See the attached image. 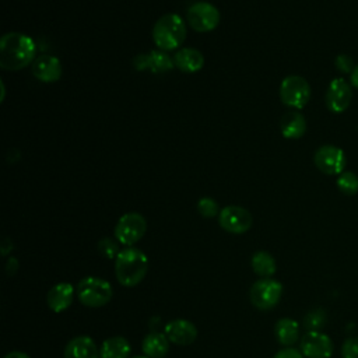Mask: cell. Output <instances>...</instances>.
Returning <instances> with one entry per match:
<instances>
[{"label":"cell","mask_w":358,"mask_h":358,"mask_svg":"<svg viewBox=\"0 0 358 358\" xmlns=\"http://www.w3.org/2000/svg\"><path fill=\"white\" fill-rule=\"evenodd\" d=\"M34 39L21 32H8L0 41V67L17 71L27 67L35 56Z\"/></svg>","instance_id":"6da1fadb"},{"label":"cell","mask_w":358,"mask_h":358,"mask_svg":"<svg viewBox=\"0 0 358 358\" xmlns=\"http://www.w3.org/2000/svg\"><path fill=\"white\" fill-rule=\"evenodd\" d=\"M148 270L147 255L133 246L119 252L115 259V274L124 287H134L143 281Z\"/></svg>","instance_id":"7a4b0ae2"},{"label":"cell","mask_w":358,"mask_h":358,"mask_svg":"<svg viewBox=\"0 0 358 358\" xmlns=\"http://www.w3.org/2000/svg\"><path fill=\"white\" fill-rule=\"evenodd\" d=\"M186 34V22L175 13L162 15L152 28L154 43L161 50L178 49L185 42Z\"/></svg>","instance_id":"3957f363"},{"label":"cell","mask_w":358,"mask_h":358,"mask_svg":"<svg viewBox=\"0 0 358 358\" xmlns=\"http://www.w3.org/2000/svg\"><path fill=\"white\" fill-rule=\"evenodd\" d=\"M78 301L90 308H101L106 305L113 295L112 285L99 277H84L76 287Z\"/></svg>","instance_id":"277c9868"},{"label":"cell","mask_w":358,"mask_h":358,"mask_svg":"<svg viewBox=\"0 0 358 358\" xmlns=\"http://www.w3.org/2000/svg\"><path fill=\"white\" fill-rule=\"evenodd\" d=\"M281 102L294 109H302L310 99V85L301 76H287L280 84Z\"/></svg>","instance_id":"5b68a950"},{"label":"cell","mask_w":358,"mask_h":358,"mask_svg":"<svg viewBox=\"0 0 358 358\" xmlns=\"http://www.w3.org/2000/svg\"><path fill=\"white\" fill-rule=\"evenodd\" d=\"M147 231V221L140 213H126L123 214L115 225V238L119 243L124 246H131L137 243Z\"/></svg>","instance_id":"8992f818"},{"label":"cell","mask_w":358,"mask_h":358,"mask_svg":"<svg viewBox=\"0 0 358 358\" xmlns=\"http://www.w3.org/2000/svg\"><path fill=\"white\" fill-rule=\"evenodd\" d=\"M282 295V285L274 278L257 280L249 291L250 302L255 308L260 310H268L274 308Z\"/></svg>","instance_id":"52a82bcc"},{"label":"cell","mask_w":358,"mask_h":358,"mask_svg":"<svg viewBox=\"0 0 358 358\" xmlns=\"http://www.w3.org/2000/svg\"><path fill=\"white\" fill-rule=\"evenodd\" d=\"M218 8L207 1H197L186 13L187 24L197 32H210L220 24Z\"/></svg>","instance_id":"ba28073f"},{"label":"cell","mask_w":358,"mask_h":358,"mask_svg":"<svg viewBox=\"0 0 358 358\" xmlns=\"http://www.w3.org/2000/svg\"><path fill=\"white\" fill-rule=\"evenodd\" d=\"M313 162L324 175H340L345 169L347 157L340 147L324 144L315 151Z\"/></svg>","instance_id":"9c48e42d"},{"label":"cell","mask_w":358,"mask_h":358,"mask_svg":"<svg viewBox=\"0 0 358 358\" xmlns=\"http://www.w3.org/2000/svg\"><path fill=\"white\" fill-rule=\"evenodd\" d=\"M253 222L252 214L241 206H227L218 214L220 227L229 234H245Z\"/></svg>","instance_id":"30bf717a"},{"label":"cell","mask_w":358,"mask_h":358,"mask_svg":"<svg viewBox=\"0 0 358 358\" xmlns=\"http://www.w3.org/2000/svg\"><path fill=\"white\" fill-rule=\"evenodd\" d=\"M299 348L305 358H330L334 350L331 338L320 330L306 331L301 338Z\"/></svg>","instance_id":"8fae6325"},{"label":"cell","mask_w":358,"mask_h":358,"mask_svg":"<svg viewBox=\"0 0 358 358\" xmlns=\"http://www.w3.org/2000/svg\"><path fill=\"white\" fill-rule=\"evenodd\" d=\"M352 101V88L344 78H333L327 87L324 102L329 110L333 113H341L348 109Z\"/></svg>","instance_id":"7c38bea8"},{"label":"cell","mask_w":358,"mask_h":358,"mask_svg":"<svg viewBox=\"0 0 358 358\" xmlns=\"http://www.w3.org/2000/svg\"><path fill=\"white\" fill-rule=\"evenodd\" d=\"M137 70L148 69L154 74H162L171 71L175 67L173 57H171L165 50H151L150 53L137 55L133 60Z\"/></svg>","instance_id":"4fadbf2b"},{"label":"cell","mask_w":358,"mask_h":358,"mask_svg":"<svg viewBox=\"0 0 358 358\" xmlns=\"http://www.w3.org/2000/svg\"><path fill=\"white\" fill-rule=\"evenodd\" d=\"M164 333L171 343L178 345H189L197 338L196 326L186 319H175L168 322Z\"/></svg>","instance_id":"5bb4252c"},{"label":"cell","mask_w":358,"mask_h":358,"mask_svg":"<svg viewBox=\"0 0 358 358\" xmlns=\"http://www.w3.org/2000/svg\"><path fill=\"white\" fill-rule=\"evenodd\" d=\"M62 63L56 56L42 55L34 60L32 74L42 83H55L62 77Z\"/></svg>","instance_id":"9a60e30c"},{"label":"cell","mask_w":358,"mask_h":358,"mask_svg":"<svg viewBox=\"0 0 358 358\" xmlns=\"http://www.w3.org/2000/svg\"><path fill=\"white\" fill-rule=\"evenodd\" d=\"M74 294H76V289L71 284L57 282L48 291V295H46L48 306L56 313L63 312L71 305L74 299Z\"/></svg>","instance_id":"2e32d148"},{"label":"cell","mask_w":358,"mask_h":358,"mask_svg":"<svg viewBox=\"0 0 358 358\" xmlns=\"http://www.w3.org/2000/svg\"><path fill=\"white\" fill-rule=\"evenodd\" d=\"M64 358H101V354L91 337L77 336L66 344Z\"/></svg>","instance_id":"e0dca14e"},{"label":"cell","mask_w":358,"mask_h":358,"mask_svg":"<svg viewBox=\"0 0 358 358\" xmlns=\"http://www.w3.org/2000/svg\"><path fill=\"white\" fill-rule=\"evenodd\" d=\"M173 63L183 73H196L204 66V56L194 48H183L175 53Z\"/></svg>","instance_id":"ac0fdd59"},{"label":"cell","mask_w":358,"mask_h":358,"mask_svg":"<svg viewBox=\"0 0 358 358\" xmlns=\"http://www.w3.org/2000/svg\"><path fill=\"white\" fill-rule=\"evenodd\" d=\"M280 130L285 138H301L306 133V120L303 115L296 110L287 112L280 120Z\"/></svg>","instance_id":"d6986e66"},{"label":"cell","mask_w":358,"mask_h":358,"mask_svg":"<svg viewBox=\"0 0 358 358\" xmlns=\"http://www.w3.org/2000/svg\"><path fill=\"white\" fill-rule=\"evenodd\" d=\"M141 350L148 358H164L169 350V340L165 333L152 331L144 337Z\"/></svg>","instance_id":"ffe728a7"},{"label":"cell","mask_w":358,"mask_h":358,"mask_svg":"<svg viewBox=\"0 0 358 358\" xmlns=\"http://www.w3.org/2000/svg\"><path fill=\"white\" fill-rule=\"evenodd\" d=\"M274 336L281 345L291 347L299 338V324L291 317H282L274 326Z\"/></svg>","instance_id":"44dd1931"},{"label":"cell","mask_w":358,"mask_h":358,"mask_svg":"<svg viewBox=\"0 0 358 358\" xmlns=\"http://www.w3.org/2000/svg\"><path fill=\"white\" fill-rule=\"evenodd\" d=\"M131 347L129 341L122 336H113L103 340L99 354L101 358H129Z\"/></svg>","instance_id":"7402d4cb"},{"label":"cell","mask_w":358,"mask_h":358,"mask_svg":"<svg viewBox=\"0 0 358 358\" xmlns=\"http://www.w3.org/2000/svg\"><path fill=\"white\" fill-rule=\"evenodd\" d=\"M250 266L255 271V274L260 275L262 278H270L277 268L275 259L271 256V253L266 250L255 252L250 260Z\"/></svg>","instance_id":"603a6c76"},{"label":"cell","mask_w":358,"mask_h":358,"mask_svg":"<svg viewBox=\"0 0 358 358\" xmlns=\"http://www.w3.org/2000/svg\"><path fill=\"white\" fill-rule=\"evenodd\" d=\"M336 185L341 193L354 196L358 193V175L351 171H344L337 176Z\"/></svg>","instance_id":"cb8c5ba5"},{"label":"cell","mask_w":358,"mask_h":358,"mask_svg":"<svg viewBox=\"0 0 358 358\" xmlns=\"http://www.w3.org/2000/svg\"><path fill=\"white\" fill-rule=\"evenodd\" d=\"M326 323V313L322 309H313L306 313L303 319V326L310 330H320Z\"/></svg>","instance_id":"d4e9b609"},{"label":"cell","mask_w":358,"mask_h":358,"mask_svg":"<svg viewBox=\"0 0 358 358\" xmlns=\"http://www.w3.org/2000/svg\"><path fill=\"white\" fill-rule=\"evenodd\" d=\"M98 252L106 257V259H116V256L119 255V242L117 239H112L109 236H105L102 238L99 242H98Z\"/></svg>","instance_id":"484cf974"},{"label":"cell","mask_w":358,"mask_h":358,"mask_svg":"<svg viewBox=\"0 0 358 358\" xmlns=\"http://www.w3.org/2000/svg\"><path fill=\"white\" fill-rule=\"evenodd\" d=\"M197 211L206 218H211V217L220 214V208H218L217 201L214 199H210V197H203L197 201Z\"/></svg>","instance_id":"4316f807"},{"label":"cell","mask_w":358,"mask_h":358,"mask_svg":"<svg viewBox=\"0 0 358 358\" xmlns=\"http://www.w3.org/2000/svg\"><path fill=\"white\" fill-rule=\"evenodd\" d=\"M334 66H336V69H337L340 73H343V74H351L357 64H354V60H352L351 56H348V55H345V53H341V55H338V56L334 59Z\"/></svg>","instance_id":"83f0119b"},{"label":"cell","mask_w":358,"mask_h":358,"mask_svg":"<svg viewBox=\"0 0 358 358\" xmlns=\"http://www.w3.org/2000/svg\"><path fill=\"white\" fill-rule=\"evenodd\" d=\"M343 358H358V337H348L341 347Z\"/></svg>","instance_id":"f1b7e54d"},{"label":"cell","mask_w":358,"mask_h":358,"mask_svg":"<svg viewBox=\"0 0 358 358\" xmlns=\"http://www.w3.org/2000/svg\"><path fill=\"white\" fill-rule=\"evenodd\" d=\"M273 358H305V357L299 350L292 348V347H285V348H281L280 351H277Z\"/></svg>","instance_id":"f546056e"},{"label":"cell","mask_w":358,"mask_h":358,"mask_svg":"<svg viewBox=\"0 0 358 358\" xmlns=\"http://www.w3.org/2000/svg\"><path fill=\"white\" fill-rule=\"evenodd\" d=\"M18 270V260L15 257H8L7 263H6V273L8 275L15 274V271Z\"/></svg>","instance_id":"4dcf8cb0"},{"label":"cell","mask_w":358,"mask_h":358,"mask_svg":"<svg viewBox=\"0 0 358 358\" xmlns=\"http://www.w3.org/2000/svg\"><path fill=\"white\" fill-rule=\"evenodd\" d=\"M11 249H13V243H11V241H10L8 238H6V239L1 242V255L6 256V255L8 253V250H11Z\"/></svg>","instance_id":"1f68e13d"},{"label":"cell","mask_w":358,"mask_h":358,"mask_svg":"<svg viewBox=\"0 0 358 358\" xmlns=\"http://www.w3.org/2000/svg\"><path fill=\"white\" fill-rule=\"evenodd\" d=\"M350 81H351V85H352L354 88H357V90H358V64H357V66H355V69L352 70Z\"/></svg>","instance_id":"d6a6232c"},{"label":"cell","mask_w":358,"mask_h":358,"mask_svg":"<svg viewBox=\"0 0 358 358\" xmlns=\"http://www.w3.org/2000/svg\"><path fill=\"white\" fill-rule=\"evenodd\" d=\"M4 358H29V355H27L25 352H21V351H11Z\"/></svg>","instance_id":"836d02e7"},{"label":"cell","mask_w":358,"mask_h":358,"mask_svg":"<svg viewBox=\"0 0 358 358\" xmlns=\"http://www.w3.org/2000/svg\"><path fill=\"white\" fill-rule=\"evenodd\" d=\"M0 85H1V101H3V99H4V95H6V90H4V84H3V83H1Z\"/></svg>","instance_id":"e575fe53"},{"label":"cell","mask_w":358,"mask_h":358,"mask_svg":"<svg viewBox=\"0 0 358 358\" xmlns=\"http://www.w3.org/2000/svg\"><path fill=\"white\" fill-rule=\"evenodd\" d=\"M133 358H148L147 355H136V357H133Z\"/></svg>","instance_id":"d590c367"}]
</instances>
